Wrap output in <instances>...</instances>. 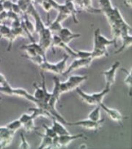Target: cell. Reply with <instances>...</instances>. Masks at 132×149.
<instances>
[{"instance_id": "cell-21", "label": "cell", "mask_w": 132, "mask_h": 149, "mask_svg": "<svg viewBox=\"0 0 132 149\" xmlns=\"http://www.w3.org/2000/svg\"><path fill=\"white\" fill-rule=\"evenodd\" d=\"M33 86H35V91L33 95L34 97L38 100H43L44 99V91L42 86H39L36 83L33 84Z\"/></svg>"}, {"instance_id": "cell-34", "label": "cell", "mask_w": 132, "mask_h": 149, "mask_svg": "<svg viewBox=\"0 0 132 149\" xmlns=\"http://www.w3.org/2000/svg\"><path fill=\"white\" fill-rule=\"evenodd\" d=\"M13 2L11 0H5L3 2V8L6 11H10L12 9V6H13Z\"/></svg>"}, {"instance_id": "cell-14", "label": "cell", "mask_w": 132, "mask_h": 149, "mask_svg": "<svg viewBox=\"0 0 132 149\" xmlns=\"http://www.w3.org/2000/svg\"><path fill=\"white\" fill-rule=\"evenodd\" d=\"M121 38H122V41H123V44L121 45L120 47L116 50L115 52V54H119L121 52L124 51L125 49H127L129 47H130L132 44V37L131 36L129 35V33L123 34V35L121 36Z\"/></svg>"}, {"instance_id": "cell-8", "label": "cell", "mask_w": 132, "mask_h": 149, "mask_svg": "<svg viewBox=\"0 0 132 149\" xmlns=\"http://www.w3.org/2000/svg\"><path fill=\"white\" fill-rule=\"evenodd\" d=\"M81 138L87 139V137L85 136L84 134H78L74 135H71L70 134H68L58 136V143L60 148L66 147V146H68L74 140L81 139Z\"/></svg>"}, {"instance_id": "cell-36", "label": "cell", "mask_w": 132, "mask_h": 149, "mask_svg": "<svg viewBox=\"0 0 132 149\" xmlns=\"http://www.w3.org/2000/svg\"><path fill=\"white\" fill-rule=\"evenodd\" d=\"M8 19V11L4 10L3 11L0 12V22L3 23L5 19Z\"/></svg>"}, {"instance_id": "cell-30", "label": "cell", "mask_w": 132, "mask_h": 149, "mask_svg": "<svg viewBox=\"0 0 132 149\" xmlns=\"http://www.w3.org/2000/svg\"><path fill=\"white\" fill-rule=\"evenodd\" d=\"M22 126L24 127V129L28 132H32V131L35 130V119H31L30 120H29L28 122L26 123L25 124H24Z\"/></svg>"}, {"instance_id": "cell-10", "label": "cell", "mask_w": 132, "mask_h": 149, "mask_svg": "<svg viewBox=\"0 0 132 149\" xmlns=\"http://www.w3.org/2000/svg\"><path fill=\"white\" fill-rule=\"evenodd\" d=\"M51 119L52 120V129L54 131V132L57 134V135L58 136H61V135H65L70 134L69 132L68 131V129H66L65 127L64 124L62 123L60 121H59L58 120L56 119L54 117H52Z\"/></svg>"}, {"instance_id": "cell-6", "label": "cell", "mask_w": 132, "mask_h": 149, "mask_svg": "<svg viewBox=\"0 0 132 149\" xmlns=\"http://www.w3.org/2000/svg\"><path fill=\"white\" fill-rule=\"evenodd\" d=\"M88 78L87 75H79V74H76V75H71L68 77V80L65 81L67 86H68V90L72 91L79 87V85L87 81Z\"/></svg>"}, {"instance_id": "cell-18", "label": "cell", "mask_w": 132, "mask_h": 149, "mask_svg": "<svg viewBox=\"0 0 132 149\" xmlns=\"http://www.w3.org/2000/svg\"><path fill=\"white\" fill-rule=\"evenodd\" d=\"M39 67L43 72H49L54 73V74H58L55 63H50L47 60L45 61L41 65H40Z\"/></svg>"}, {"instance_id": "cell-25", "label": "cell", "mask_w": 132, "mask_h": 149, "mask_svg": "<svg viewBox=\"0 0 132 149\" xmlns=\"http://www.w3.org/2000/svg\"><path fill=\"white\" fill-rule=\"evenodd\" d=\"M48 27L50 29V30L52 32L54 31V32H57V33H58V32L60 31V30H61L63 27L62 26L61 22H60L57 21V19H55L53 22L51 23V24H49V27Z\"/></svg>"}, {"instance_id": "cell-27", "label": "cell", "mask_w": 132, "mask_h": 149, "mask_svg": "<svg viewBox=\"0 0 132 149\" xmlns=\"http://www.w3.org/2000/svg\"><path fill=\"white\" fill-rule=\"evenodd\" d=\"M121 70H123L125 73L126 74V78H125V84L127 85L128 86L130 87V90L131 89V85H132V74H131V71H128L125 68H122Z\"/></svg>"}, {"instance_id": "cell-31", "label": "cell", "mask_w": 132, "mask_h": 149, "mask_svg": "<svg viewBox=\"0 0 132 149\" xmlns=\"http://www.w3.org/2000/svg\"><path fill=\"white\" fill-rule=\"evenodd\" d=\"M42 126L44 129V130H45V134H44L45 135H46V136H50V137L52 138H54L56 136H57V134L55 133L54 131L52 129V127L47 126V125H46L45 124H43Z\"/></svg>"}, {"instance_id": "cell-26", "label": "cell", "mask_w": 132, "mask_h": 149, "mask_svg": "<svg viewBox=\"0 0 132 149\" xmlns=\"http://www.w3.org/2000/svg\"><path fill=\"white\" fill-rule=\"evenodd\" d=\"M76 57L79 58H91L92 56V52H89V51H85V50H76Z\"/></svg>"}, {"instance_id": "cell-16", "label": "cell", "mask_w": 132, "mask_h": 149, "mask_svg": "<svg viewBox=\"0 0 132 149\" xmlns=\"http://www.w3.org/2000/svg\"><path fill=\"white\" fill-rule=\"evenodd\" d=\"M110 90H111V88L106 87L105 86V88H104L103 90H101V92H95V93L92 94L93 98H94L95 101H96V104L99 105L101 104V103H103L104 98L105 97V96L107 94L109 93Z\"/></svg>"}, {"instance_id": "cell-23", "label": "cell", "mask_w": 132, "mask_h": 149, "mask_svg": "<svg viewBox=\"0 0 132 149\" xmlns=\"http://www.w3.org/2000/svg\"><path fill=\"white\" fill-rule=\"evenodd\" d=\"M21 56L22 57L26 58L28 59V60L31 61L32 63H35V64L38 66L41 65V64H42V63H43L45 61H46V60H45V59H44L42 56H39V55H37V56H33V57H29V56H24V55H23V56Z\"/></svg>"}, {"instance_id": "cell-37", "label": "cell", "mask_w": 132, "mask_h": 149, "mask_svg": "<svg viewBox=\"0 0 132 149\" xmlns=\"http://www.w3.org/2000/svg\"><path fill=\"white\" fill-rule=\"evenodd\" d=\"M8 81L6 80L5 77L4 76L3 74L0 73V86H2V85H5V84H7Z\"/></svg>"}, {"instance_id": "cell-1", "label": "cell", "mask_w": 132, "mask_h": 149, "mask_svg": "<svg viewBox=\"0 0 132 149\" xmlns=\"http://www.w3.org/2000/svg\"><path fill=\"white\" fill-rule=\"evenodd\" d=\"M94 46L93 49H107V47L109 45H114L117 47V40L115 38L110 40L106 38L105 36H102L100 32V29H96L94 32Z\"/></svg>"}, {"instance_id": "cell-2", "label": "cell", "mask_w": 132, "mask_h": 149, "mask_svg": "<svg viewBox=\"0 0 132 149\" xmlns=\"http://www.w3.org/2000/svg\"><path fill=\"white\" fill-rule=\"evenodd\" d=\"M105 121L104 119H101V120L97 121H93L92 120H90L89 118L86 120H82L76 121V122H73V123H68L67 125H71V126H79L84 128L87 130H91L94 131V132H98L99 129L101 128V125Z\"/></svg>"}, {"instance_id": "cell-29", "label": "cell", "mask_w": 132, "mask_h": 149, "mask_svg": "<svg viewBox=\"0 0 132 149\" xmlns=\"http://www.w3.org/2000/svg\"><path fill=\"white\" fill-rule=\"evenodd\" d=\"M11 27L2 24L0 25V38H5L10 33Z\"/></svg>"}, {"instance_id": "cell-4", "label": "cell", "mask_w": 132, "mask_h": 149, "mask_svg": "<svg viewBox=\"0 0 132 149\" xmlns=\"http://www.w3.org/2000/svg\"><path fill=\"white\" fill-rule=\"evenodd\" d=\"M92 61H93V59L91 58H78L75 59L72 63L70 64V66L68 67V68H67L65 70V71L63 72V75L64 76H67L68 74H69L70 73L72 72L73 71H75L76 70H79L81 68H87L90 66Z\"/></svg>"}, {"instance_id": "cell-11", "label": "cell", "mask_w": 132, "mask_h": 149, "mask_svg": "<svg viewBox=\"0 0 132 149\" xmlns=\"http://www.w3.org/2000/svg\"><path fill=\"white\" fill-rule=\"evenodd\" d=\"M29 111L31 112V115L33 119H36V118H40V117L52 118V115L46 109L41 108V107H38V106L29 109Z\"/></svg>"}, {"instance_id": "cell-32", "label": "cell", "mask_w": 132, "mask_h": 149, "mask_svg": "<svg viewBox=\"0 0 132 149\" xmlns=\"http://www.w3.org/2000/svg\"><path fill=\"white\" fill-rule=\"evenodd\" d=\"M31 119H33L31 114H27V113H24V114H23L21 116L19 120H20V122L21 123L22 125H23L24 124H25L26 123H27Z\"/></svg>"}, {"instance_id": "cell-12", "label": "cell", "mask_w": 132, "mask_h": 149, "mask_svg": "<svg viewBox=\"0 0 132 149\" xmlns=\"http://www.w3.org/2000/svg\"><path fill=\"white\" fill-rule=\"evenodd\" d=\"M54 81V88L53 91L52 92V95H51V99L56 102H58L59 98H60L61 93H60V80L58 77L54 76L53 78ZM49 98V99H50Z\"/></svg>"}, {"instance_id": "cell-19", "label": "cell", "mask_w": 132, "mask_h": 149, "mask_svg": "<svg viewBox=\"0 0 132 149\" xmlns=\"http://www.w3.org/2000/svg\"><path fill=\"white\" fill-rule=\"evenodd\" d=\"M101 108L100 107V106L97 105V106H96V108L93 109L90 111V114H88V118L93 121H96V122L101 120L102 119V118H101Z\"/></svg>"}, {"instance_id": "cell-9", "label": "cell", "mask_w": 132, "mask_h": 149, "mask_svg": "<svg viewBox=\"0 0 132 149\" xmlns=\"http://www.w3.org/2000/svg\"><path fill=\"white\" fill-rule=\"evenodd\" d=\"M15 132L10 131L6 127V129L0 132V149L6 148L11 143L14 136Z\"/></svg>"}, {"instance_id": "cell-3", "label": "cell", "mask_w": 132, "mask_h": 149, "mask_svg": "<svg viewBox=\"0 0 132 149\" xmlns=\"http://www.w3.org/2000/svg\"><path fill=\"white\" fill-rule=\"evenodd\" d=\"M120 65V61H115V63L112 64L109 70H106L101 72L105 78L106 81V87L111 88V86L115 84V78H116V72L118 71V68H119Z\"/></svg>"}, {"instance_id": "cell-15", "label": "cell", "mask_w": 132, "mask_h": 149, "mask_svg": "<svg viewBox=\"0 0 132 149\" xmlns=\"http://www.w3.org/2000/svg\"><path fill=\"white\" fill-rule=\"evenodd\" d=\"M65 5L66 6V8H68V11H69L70 16H72L73 19H74V22L76 24H78L79 23V21L77 20L76 19V13L77 10L76 9V5L74 3V0H66Z\"/></svg>"}, {"instance_id": "cell-28", "label": "cell", "mask_w": 132, "mask_h": 149, "mask_svg": "<svg viewBox=\"0 0 132 149\" xmlns=\"http://www.w3.org/2000/svg\"><path fill=\"white\" fill-rule=\"evenodd\" d=\"M21 136V144L19 146V148L21 149H30L31 148V146L29 144V143L27 142V140H26L25 136H24L23 132H21L20 134Z\"/></svg>"}, {"instance_id": "cell-5", "label": "cell", "mask_w": 132, "mask_h": 149, "mask_svg": "<svg viewBox=\"0 0 132 149\" xmlns=\"http://www.w3.org/2000/svg\"><path fill=\"white\" fill-rule=\"evenodd\" d=\"M98 106H100L101 109L107 113V115L112 120L115 121V122L118 123L120 124H123V120L125 119H127L128 118L124 117L123 114H121L118 110L115 109H112L108 107L107 106H106L104 103H101V104H99Z\"/></svg>"}, {"instance_id": "cell-13", "label": "cell", "mask_w": 132, "mask_h": 149, "mask_svg": "<svg viewBox=\"0 0 132 149\" xmlns=\"http://www.w3.org/2000/svg\"><path fill=\"white\" fill-rule=\"evenodd\" d=\"M75 90L76 92H77V94L79 95V97H80L86 103H87V104L89 105H93V106L97 105L96 104V101H95L94 98H93L92 94L87 93V92H85V91H83L79 87H77Z\"/></svg>"}, {"instance_id": "cell-38", "label": "cell", "mask_w": 132, "mask_h": 149, "mask_svg": "<svg viewBox=\"0 0 132 149\" xmlns=\"http://www.w3.org/2000/svg\"><path fill=\"white\" fill-rule=\"evenodd\" d=\"M4 10V8H3V2H2V0H0V12H2Z\"/></svg>"}, {"instance_id": "cell-17", "label": "cell", "mask_w": 132, "mask_h": 149, "mask_svg": "<svg viewBox=\"0 0 132 149\" xmlns=\"http://www.w3.org/2000/svg\"><path fill=\"white\" fill-rule=\"evenodd\" d=\"M38 135L42 136V142H41V144L40 145L39 147L38 148V149H43V148H52V144H53V140H52V138L50 136H48L45 134H43L38 133L36 132Z\"/></svg>"}, {"instance_id": "cell-22", "label": "cell", "mask_w": 132, "mask_h": 149, "mask_svg": "<svg viewBox=\"0 0 132 149\" xmlns=\"http://www.w3.org/2000/svg\"><path fill=\"white\" fill-rule=\"evenodd\" d=\"M5 126H6L9 130L13 131V132H16V131H18L19 129H20L21 128L22 124L20 122V120L18 119L9 123L7 124Z\"/></svg>"}, {"instance_id": "cell-35", "label": "cell", "mask_w": 132, "mask_h": 149, "mask_svg": "<svg viewBox=\"0 0 132 149\" xmlns=\"http://www.w3.org/2000/svg\"><path fill=\"white\" fill-rule=\"evenodd\" d=\"M12 11H13L14 13H16V14L19 15V13H21V10L20 7H19V4H16V3H13V6H12V9H11Z\"/></svg>"}, {"instance_id": "cell-24", "label": "cell", "mask_w": 132, "mask_h": 149, "mask_svg": "<svg viewBox=\"0 0 132 149\" xmlns=\"http://www.w3.org/2000/svg\"><path fill=\"white\" fill-rule=\"evenodd\" d=\"M98 3L102 8V11L104 12L109 11L113 8L110 0H99Z\"/></svg>"}, {"instance_id": "cell-20", "label": "cell", "mask_w": 132, "mask_h": 149, "mask_svg": "<svg viewBox=\"0 0 132 149\" xmlns=\"http://www.w3.org/2000/svg\"><path fill=\"white\" fill-rule=\"evenodd\" d=\"M68 57H69L68 55L65 54L64 57L63 58L62 60H60L57 63H55V65H56V68H57V72H58V74H63V72L65 71L66 63H67V61H68Z\"/></svg>"}, {"instance_id": "cell-7", "label": "cell", "mask_w": 132, "mask_h": 149, "mask_svg": "<svg viewBox=\"0 0 132 149\" xmlns=\"http://www.w3.org/2000/svg\"><path fill=\"white\" fill-rule=\"evenodd\" d=\"M57 35L60 37L62 41L66 45H69L74 39L81 37L80 33H74L70 29L67 28V27H63L57 33Z\"/></svg>"}, {"instance_id": "cell-33", "label": "cell", "mask_w": 132, "mask_h": 149, "mask_svg": "<svg viewBox=\"0 0 132 149\" xmlns=\"http://www.w3.org/2000/svg\"><path fill=\"white\" fill-rule=\"evenodd\" d=\"M41 5H42V7H43V8L44 10L47 12L48 19H49V11H50L53 8H52V5H51L50 2H48V1H41Z\"/></svg>"}]
</instances>
